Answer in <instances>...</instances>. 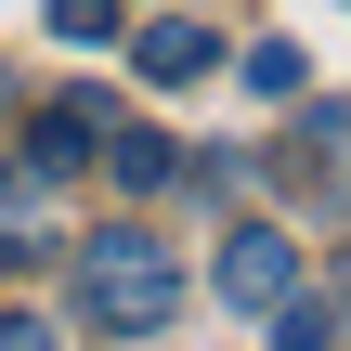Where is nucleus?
Listing matches in <instances>:
<instances>
[{
  "label": "nucleus",
  "mask_w": 351,
  "mask_h": 351,
  "mask_svg": "<svg viewBox=\"0 0 351 351\" xmlns=\"http://www.w3.org/2000/svg\"><path fill=\"white\" fill-rule=\"evenodd\" d=\"M78 313H91L104 339H156V326L182 313V261H169L143 221H117V234H91V261H78Z\"/></svg>",
  "instance_id": "f257e3e1"
},
{
  "label": "nucleus",
  "mask_w": 351,
  "mask_h": 351,
  "mask_svg": "<svg viewBox=\"0 0 351 351\" xmlns=\"http://www.w3.org/2000/svg\"><path fill=\"white\" fill-rule=\"evenodd\" d=\"M39 13H52V39H78V52L117 39V0H39Z\"/></svg>",
  "instance_id": "1a4fd4ad"
},
{
  "label": "nucleus",
  "mask_w": 351,
  "mask_h": 351,
  "mask_svg": "<svg viewBox=\"0 0 351 351\" xmlns=\"http://www.w3.org/2000/svg\"><path fill=\"white\" fill-rule=\"evenodd\" d=\"M104 169H117L130 195H169V182H182V143L143 130V117H104Z\"/></svg>",
  "instance_id": "39448f33"
},
{
  "label": "nucleus",
  "mask_w": 351,
  "mask_h": 351,
  "mask_svg": "<svg viewBox=\"0 0 351 351\" xmlns=\"http://www.w3.org/2000/svg\"><path fill=\"white\" fill-rule=\"evenodd\" d=\"M91 143H104V104H91V91L39 104V130H26V182H65V169H78Z\"/></svg>",
  "instance_id": "20e7f679"
},
{
  "label": "nucleus",
  "mask_w": 351,
  "mask_h": 351,
  "mask_svg": "<svg viewBox=\"0 0 351 351\" xmlns=\"http://www.w3.org/2000/svg\"><path fill=\"white\" fill-rule=\"evenodd\" d=\"M0 351H65V339H52L39 313H13V326H0Z\"/></svg>",
  "instance_id": "9d476101"
},
{
  "label": "nucleus",
  "mask_w": 351,
  "mask_h": 351,
  "mask_svg": "<svg viewBox=\"0 0 351 351\" xmlns=\"http://www.w3.org/2000/svg\"><path fill=\"white\" fill-rule=\"evenodd\" d=\"M274 351H339V300H274Z\"/></svg>",
  "instance_id": "0eeeda50"
},
{
  "label": "nucleus",
  "mask_w": 351,
  "mask_h": 351,
  "mask_svg": "<svg viewBox=\"0 0 351 351\" xmlns=\"http://www.w3.org/2000/svg\"><path fill=\"white\" fill-rule=\"evenodd\" d=\"M300 78H313L300 39H261V52H247V91H261V104H300Z\"/></svg>",
  "instance_id": "6e6552de"
},
{
  "label": "nucleus",
  "mask_w": 351,
  "mask_h": 351,
  "mask_svg": "<svg viewBox=\"0 0 351 351\" xmlns=\"http://www.w3.org/2000/svg\"><path fill=\"white\" fill-rule=\"evenodd\" d=\"M130 65H143L156 91H195V78L221 65V39H208L195 13H156V26H130Z\"/></svg>",
  "instance_id": "7ed1b4c3"
},
{
  "label": "nucleus",
  "mask_w": 351,
  "mask_h": 351,
  "mask_svg": "<svg viewBox=\"0 0 351 351\" xmlns=\"http://www.w3.org/2000/svg\"><path fill=\"white\" fill-rule=\"evenodd\" d=\"M208 287H221L234 313H274V300H300V247H287L274 221H234L221 261H208Z\"/></svg>",
  "instance_id": "f03ea898"
},
{
  "label": "nucleus",
  "mask_w": 351,
  "mask_h": 351,
  "mask_svg": "<svg viewBox=\"0 0 351 351\" xmlns=\"http://www.w3.org/2000/svg\"><path fill=\"white\" fill-rule=\"evenodd\" d=\"M39 247H52V234H39V182H0V274L39 261Z\"/></svg>",
  "instance_id": "423d86ee"
},
{
  "label": "nucleus",
  "mask_w": 351,
  "mask_h": 351,
  "mask_svg": "<svg viewBox=\"0 0 351 351\" xmlns=\"http://www.w3.org/2000/svg\"><path fill=\"white\" fill-rule=\"evenodd\" d=\"M339 300H351V261H339Z\"/></svg>",
  "instance_id": "9b49d317"
}]
</instances>
